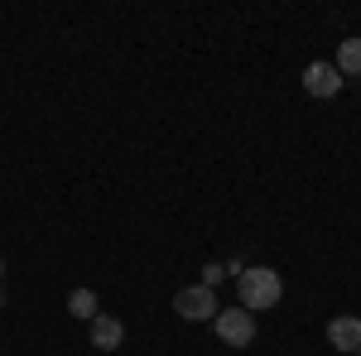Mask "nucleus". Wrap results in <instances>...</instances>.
Segmentation results:
<instances>
[{
    "instance_id": "nucleus-1",
    "label": "nucleus",
    "mask_w": 361,
    "mask_h": 356,
    "mask_svg": "<svg viewBox=\"0 0 361 356\" xmlns=\"http://www.w3.org/2000/svg\"><path fill=\"white\" fill-rule=\"evenodd\" d=\"M236 294H241V308H246V313H265V308H275V303L284 299V279H279V270H270V265H250V270H241V279H236Z\"/></svg>"
},
{
    "instance_id": "nucleus-2",
    "label": "nucleus",
    "mask_w": 361,
    "mask_h": 356,
    "mask_svg": "<svg viewBox=\"0 0 361 356\" xmlns=\"http://www.w3.org/2000/svg\"><path fill=\"white\" fill-rule=\"evenodd\" d=\"M173 313L188 318V323H207V318H217V294L207 284H188V289L173 294Z\"/></svg>"
},
{
    "instance_id": "nucleus-3",
    "label": "nucleus",
    "mask_w": 361,
    "mask_h": 356,
    "mask_svg": "<svg viewBox=\"0 0 361 356\" xmlns=\"http://www.w3.org/2000/svg\"><path fill=\"white\" fill-rule=\"evenodd\" d=\"M212 328H217V337H222L226 347H250V337H255V313H246V308H217Z\"/></svg>"
},
{
    "instance_id": "nucleus-4",
    "label": "nucleus",
    "mask_w": 361,
    "mask_h": 356,
    "mask_svg": "<svg viewBox=\"0 0 361 356\" xmlns=\"http://www.w3.org/2000/svg\"><path fill=\"white\" fill-rule=\"evenodd\" d=\"M304 92H308V97H318V102H328V97H337V92H342V73H337L333 63H308Z\"/></svg>"
},
{
    "instance_id": "nucleus-5",
    "label": "nucleus",
    "mask_w": 361,
    "mask_h": 356,
    "mask_svg": "<svg viewBox=\"0 0 361 356\" xmlns=\"http://www.w3.org/2000/svg\"><path fill=\"white\" fill-rule=\"evenodd\" d=\"M121 342H126L121 318H111V313H97V318H92V347H97V352H116Z\"/></svg>"
},
{
    "instance_id": "nucleus-6",
    "label": "nucleus",
    "mask_w": 361,
    "mask_h": 356,
    "mask_svg": "<svg viewBox=\"0 0 361 356\" xmlns=\"http://www.w3.org/2000/svg\"><path fill=\"white\" fill-rule=\"evenodd\" d=\"M328 342L337 352H361V318H333L328 323Z\"/></svg>"
},
{
    "instance_id": "nucleus-7",
    "label": "nucleus",
    "mask_w": 361,
    "mask_h": 356,
    "mask_svg": "<svg viewBox=\"0 0 361 356\" xmlns=\"http://www.w3.org/2000/svg\"><path fill=\"white\" fill-rule=\"evenodd\" d=\"M333 68L342 73V78H357V73H361V39H342Z\"/></svg>"
},
{
    "instance_id": "nucleus-8",
    "label": "nucleus",
    "mask_w": 361,
    "mask_h": 356,
    "mask_svg": "<svg viewBox=\"0 0 361 356\" xmlns=\"http://www.w3.org/2000/svg\"><path fill=\"white\" fill-rule=\"evenodd\" d=\"M68 313L92 323V318H97V294H92V289H73V294H68Z\"/></svg>"
},
{
    "instance_id": "nucleus-9",
    "label": "nucleus",
    "mask_w": 361,
    "mask_h": 356,
    "mask_svg": "<svg viewBox=\"0 0 361 356\" xmlns=\"http://www.w3.org/2000/svg\"><path fill=\"white\" fill-rule=\"evenodd\" d=\"M231 270H241V265H202V284L212 289V284H222V279H226Z\"/></svg>"
},
{
    "instance_id": "nucleus-10",
    "label": "nucleus",
    "mask_w": 361,
    "mask_h": 356,
    "mask_svg": "<svg viewBox=\"0 0 361 356\" xmlns=\"http://www.w3.org/2000/svg\"><path fill=\"white\" fill-rule=\"evenodd\" d=\"M0 308H5V294H0Z\"/></svg>"
},
{
    "instance_id": "nucleus-11",
    "label": "nucleus",
    "mask_w": 361,
    "mask_h": 356,
    "mask_svg": "<svg viewBox=\"0 0 361 356\" xmlns=\"http://www.w3.org/2000/svg\"><path fill=\"white\" fill-rule=\"evenodd\" d=\"M0 274H5V265H0Z\"/></svg>"
}]
</instances>
